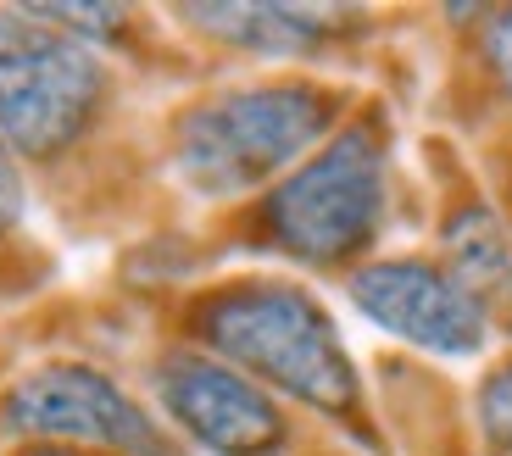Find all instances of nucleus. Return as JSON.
<instances>
[{
    "instance_id": "f257e3e1",
    "label": "nucleus",
    "mask_w": 512,
    "mask_h": 456,
    "mask_svg": "<svg viewBox=\"0 0 512 456\" xmlns=\"http://www.w3.org/2000/svg\"><path fill=\"white\" fill-rule=\"evenodd\" d=\"M201 334L212 351L318 412H346L357 401V368L340 329L301 290H234L201 312Z\"/></svg>"
},
{
    "instance_id": "f03ea898",
    "label": "nucleus",
    "mask_w": 512,
    "mask_h": 456,
    "mask_svg": "<svg viewBox=\"0 0 512 456\" xmlns=\"http://www.w3.org/2000/svg\"><path fill=\"white\" fill-rule=\"evenodd\" d=\"M329 128V95L312 84H251L195 106L179 123V173L201 195H240L284 173Z\"/></svg>"
},
{
    "instance_id": "7ed1b4c3",
    "label": "nucleus",
    "mask_w": 512,
    "mask_h": 456,
    "mask_svg": "<svg viewBox=\"0 0 512 456\" xmlns=\"http://www.w3.org/2000/svg\"><path fill=\"white\" fill-rule=\"evenodd\" d=\"M101 101V62L67 28L23 12H0V140L23 156L73 145Z\"/></svg>"
},
{
    "instance_id": "20e7f679",
    "label": "nucleus",
    "mask_w": 512,
    "mask_h": 456,
    "mask_svg": "<svg viewBox=\"0 0 512 456\" xmlns=\"http://www.w3.org/2000/svg\"><path fill=\"white\" fill-rule=\"evenodd\" d=\"M384 206V151L373 128H346L312 162H301L279 184L268 223L295 256L334 262L373 240Z\"/></svg>"
},
{
    "instance_id": "39448f33",
    "label": "nucleus",
    "mask_w": 512,
    "mask_h": 456,
    "mask_svg": "<svg viewBox=\"0 0 512 456\" xmlns=\"http://www.w3.org/2000/svg\"><path fill=\"white\" fill-rule=\"evenodd\" d=\"M0 423L12 434H45V440H84V445H112L128 456H173L145 406L123 395L106 373L56 362L39 368L0 401Z\"/></svg>"
},
{
    "instance_id": "423d86ee",
    "label": "nucleus",
    "mask_w": 512,
    "mask_h": 456,
    "mask_svg": "<svg viewBox=\"0 0 512 456\" xmlns=\"http://www.w3.org/2000/svg\"><path fill=\"white\" fill-rule=\"evenodd\" d=\"M357 306L396 340L435 356H474L485 345V306L435 262H373L351 279Z\"/></svg>"
},
{
    "instance_id": "0eeeda50",
    "label": "nucleus",
    "mask_w": 512,
    "mask_h": 456,
    "mask_svg": "<svg viewBox=\"0 0 512 456\" xmlns=\"http://www.w3.org/2000/svg\"><path fill=\"white\" fill-rule=\"evenodd\" d=\"M156 395L179 429H190L218 456H262L284 440L279 406L251 379L206 356H167L156 373Z\"/></svg>"
},
{
    "instance_id": "6e6552de",
    "label": "nucleus",
    "mask_w": 512,
    "mask_h": 456,
    "mask_svg": "<svg viewBox=\"0 0 512 456\" xmlns=\"http://www.w3.org/2000/svg\"><path fill=\"white\" fill-rule=\"evenodd\" d=\"M184 17L201 23L206 34L262 56H301L329 34L323 6H184Z\"/></svg>"
},
{
    "instance_id": "1a4fd4ad",
    "label": "nucleus",
    "mask_w": 512,
    "mask_h": 456,
    "mask_svg": "<svg viewBox=\"0 0 512 456\" xmlns=\"http://www.w3.org/2000/svg\"><path fill=\"white\" fill-rule=\"evenodd\" d=\"M446 251H451V279L474 295L479 306L512 295V245H507V234H501V223L490 212L474 206V212L451 217Z\"/></svg>"
},
{
    "instance_id": "9d476101",
    "label": "nucleus",
    "mask_w": 512,
    "mask_h": 456,
    "mask_svg": "<svg viewBox=\"0 0 512 456\" xmlns=\"http://www.w3.org/2000/svg\"><path fill=\"white\" fill-rule=\"evenodd\" d=\"M479 423L496 451H512V362L490 373V384L479 390Z\"/></svg>"
},
{
    "instance_id": "9b49d317",
    "label": "nucleus",
    "mask_w": 512,
    "mask_h": 456,
    "mask_svg": "<svg viewBox=\"0 0 512 456\" xmlns=\"http://www.w3.org/2000/svg\"><path fill=\"white\" fill-rule=\"evenodd\" d=\"M28 12L45 17V23H78L73 39L78 34H112V23L123 17L117 6H28Z\"/></svg>"
},
{
    "instance_id": "f8f14e48",
    "label": "nucleus",
    "mask_w": 512,
    "mask_h": 456,
    "mask_svg": "<svg viewBox=\"0 0 512 456\" xmlns=\"http://www.w3.org/2000/svg\"><path fill=\"white\" fill-rule=\"evenodd\" d=\"M23 217V178H17V162L12 151H6V140H0V234Z\"/></svg>"
},
{
    "instance_id": "ddd939ff",
    "label": "nucleus",
    "mask_w": 512,
    "mask_h": 456,
    "mask_svg": "<svg viewBox=\"0 0 512 456\" xmlns=\"http://www.w3.org/2000/svg\"><path fill=\"white\" fill-rule=\"evenodd\" d=\"M485 51H490V67L501 73V84L512 89V12H501L496 23H490V39H485Z\"/></svg>"
},
{
    "instance_id": "4468645a",
    "label": "nucleus",
    "mask_w": 512,
    "mask_h": 456,
    "mask_svg": "<svg viewBox=\"0 0 512 456\" xmlns=\"http://www.w3.org/2000/svg\"><path fill=\"white\" fill-rule=\"evenodd\" d=\"M28 456H78V451H28Z\"/></svg>"
}]
</instances>
